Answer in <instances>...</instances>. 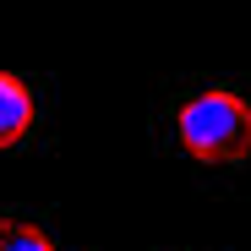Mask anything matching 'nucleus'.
<instances>
[{"label": "nucleus", "instance_id": "1", "mask_svg": "<svg viewBox=\"0 0 251 251\" xmlns=\"http://www.w3.org/2000/svg\"><path fill=\"white\" fill-rule=\"evenodd\" d=\"M175 137L202 164H240L251 158V104L229 88H207L180 104Z\"/></svg>", "mask_w": 251, "mask_h": 251}, {"label": "nucleus", "instance_id": "2", "mask_svg": "<svg viewBox=\"0 0 251 251\" xmlns=\"http://www.w3.org/2000/svg\"><path fill=\"white\" fill-rule=\"evenodd\" d=\"M27 131H33V93L22 76L0 71V148H17Z\"/></svg>", "mask_w": 251, "mask_h": 251}, {"label": "nucleus", "instance_id": "3", "mask_svg": "<svg viewBox=\"0 0 251 251\" xmlns=\"http://www.w3.org/2000/svg\"><path fill=\"white\" fill-rule=\"evenodd\" d=\"M0 251H60L38 224H22V219H0Z\"/></svg>", "mask_w": 251, "mask_h": 251}]
</instances>
